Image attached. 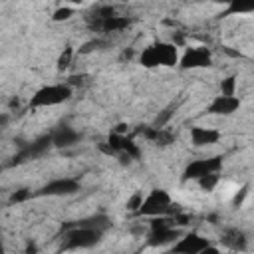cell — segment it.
Returning <instances> with one entry per match:
<instances>
[{
  "label": "cell",
  "mask_w": 254,
  "mask_h": 254,
  "mask_svg": "<svg viewBox=\"0 0 254 254\" xmlns=\"http://www.w3.org/2000/svg\"><path fill=\"white\" fill-rule=\"evenodd\" d=\"M189 135H190V143L194 147H208V145L218 143V139H220V131L218 129L202 127V125H192Z\"/></svg>",
  "instance_id": "cell-15"
},
{
  "label": "cell",
  "mask_w": 254,
  "mask_h": 254,
  "mask_svg": "<svg viewBox=\"0 0 254 254\" xmlns=\"http://www.w3.org/2000/svg\"><path fill=\"white\" fill-rule=\"evenodd\" d=\"M181 238V230L175 224V218L171 216H159L153 218L149 234H147V246L159 248V246H173Z\"/></svg>",
  "instance_id": "cell-3"
},
{
  "label": "cell",
  "mask_w": 254,
  "mask_h": 254,
  "mask_svg": "<svg viewBox=\"0 0 254 254\" xmlns=\"http://www.w3.org/2000/svg\"><path fill=\"white\" fill-rule=\"evenodd\" d=\"M30 196H34L28 189H20V190H16L12 196H10V202H22V200H26V198H30Z\"/></svg>",
  "instance_id": "cell-22"
},
{
  "label": "cell",
  "mask_w": 254,
  "mask_h": 254,
  "mask_svg": "<svg viewBox=\"0 0 254 254\" xmlns=\"http://www.w3.org/2000/svg\"><path fill=\"white\" fill-rule=\"evenodd\" d=\"M179 60H181L179 46H175L173 42H153L139 54V64L149 69L173 67L179 65Z\"/></svg>",
  "instance_id": "cell-2"
},
{
  "label": "cell",
  "mask_w": 254,
  "mask_h": 254,
  "mask_svg": "<svg viewBox=\"0 0 254 254\" xmlns=\"http://www.w3.org/2000/svg\"><path fill=\"white\" fill-rule=\"evenodd\" d=\"M79 189H81V185L77 179L60 177V179L46 183L38 192H34V196H69V194L79 192Z\"/></svg>",
  "instance_id": "cell-9"
},
{
  "label": "cell",
  "mask_w": 254,
  "mask_h": 254,
  "mask_svg": "<svg viewBox=\"0 0 254 254\" xmlns=\"http://www.w3.org/2000/svg\"><path fill=\"white\" fill-rule=\"evenodd\" d=\"M240 109V99L236 95H214L212 101L206 105L208 115H232Z\"/></svg>",
  "instance_id": "cell-12"
},
{
  "label": "cell",
  "mask_w": 254,
  "mask_h": 254,
  "mask_svg": "<svg viewBox=\"0 0 254 254\" xmlns=\"http://www.w3.org/2000/svg\"><path fill=\"white\" fill-rule=\"evenodd\" d=\"M175 206H173V198L167 190L163 189H153L145 194L141 208L137 210L139 216H147V218H159V216H169L173 214Z\"/></svg>",
  "instance_id": "cell-4"
},
{
  "label": "cell",
  "mask_w": 254,
  "mask_h": 254,
  "mask_svg": "<svg viewBox=\"0 0 254 254\" xmlns=\"http://www.w3.org/2000/svg\"><path fill=\"white\" fill-rule=\"evenodd\" d=\"M81 141V133L75 131L73 127L69 125H60L58 129L52 131V143L54 147L58 149H67V147H73Z\"/></svg>",
  "instance_id": "cell-14"
},
{
  "label": "cell",
  "mask_w": 254,
  "mask_h": 254,
  "mask_svg": "<svg viewBox=\"0 0 254 254\" xmlns=\"http://www.w3.org/2000/svg\"><path fill=\"white\" fill-rule=\"evenodd\" d=\"M107 145H109L111 153H117L119 157H123L127 161L129 159H139V155H141L139 145L131 137H127L123 133H111L109 139H107Z\"/></svg>",
  "instance_id": "cell-10"
},
{
  "label": "cell",
  "mask_w": 254,
  "mask_h": 254,
  "mask_svg": "<svg viewBox=\"0 0 254 254\" xmlns=\"http://www.w3.org/2000/svg\"><path fill=\"white\" fill-rule=\"evenodd\" d=\"M222 171V157L214 155V157H202V159H194L190 161L185 171H183V181H200L208 175H218Z\"/></svg>",
  "instance_id": "cell-6"
},
{
  "label": "cell",
  "mask_w": 254,
  "mask_h": 254,
  "mask_svg": "<svg viewBox=\"0 0 254 254\" xmlns=\"http://www.w3.org/2000/svg\"><path fill=\"white\" fill-rule=\"evenodd\" d=\"M220 93L222 95H236V77L228 75L220 81Z\"/></svg>",
  "instance_id": "cell-17"
},
{
  "label": "cell",
  "mask_w": 254,
  "mask_h": 254,
  "mask_svg": "<svg viewBox=\"0 0 254 254\" xmlns=\"http://www.w3.org/2000/svg\"><path fill=\"white\" fill-rule=\"evenodd\" d=\"M218 242L230 250V252H244L248 248V238L244 234V230L236 228V226H226L222 228L220 236H218Z\"/></svg>",
  "instance_id": "cell-11"
},
{
  "label": "cell",
  "mask_w": 254,
  "mask_h": 254,
  "mask_svg": "<svg viewBox=\"0 0 254 254\" xmlns=\"http://www.w3.org/2000/svg\"><path fill=\"white\" fill-rule=\"evenodd\" d=\"M71 16H73V8H71V6H62V8H58V10L54 12V20H56V22L67 20V18H71Z\"/></svg>",
  "instance_id": "cell-20"
},
{
  "label": "cell",
  "mask_w": 254,
  "mask_h": 254,
  "mask_svg": "<svg viewBox=\"0 0 254 254\" xmlns=\"http://www.w3.org/2000/svg\"><path fill=\"white\" fill-rule=\"evenodd\" d=\"M218 183H220V177L218 175H208V177H204V179L198 181V187L200 189H206V190H212V189L218 187Z\"/></svg>",
  "instance_id": "cell-18"
},
{
  "label": "cell",
  "mask_w": 254,
  "mask_h": 254,
  "mask_svg": "<svg viewBox=\"0 0 254 254\" xmlns=\"http://www.w3.org/2000/svg\"><path fill=\"white\" fill-rule=\"evenodd\" d=\"M200 254H220V248H218V246H214V244H210V246H206Z\"/></svg>",
  "instance_id": "cell-23"
},
{
  "label": "cell",
  "mask_w": 254,
  "mask_h": 254,
  "mask_svg": "<svg viewBox=\"0 0 254 254\" xmlns=\"http://www.w3.org/2000/svg\"><path fill=\"white\" fill-rule=\"evenodd\" d=\"M143 198H145V196H143V192H135V194L127 200V208H129V210H133V212H137V210L141 208V204H143Z\"/></svg>",
  "instance_id": "cell-21"
},
{
  "label": "cell",
  "mask_w": 254,
  "mask_h": 254,
  "mask_svg": "<svg viewBox=\"0 0 254 254\" xmlns=\"http://www.w3.org/2000/svg\"><path fill=\"white\" fill-rule=\"evenodd\" d=\"M50 147H54V143H52V133L42 135V137H38L36 141H32V143H28L26 147H22V151H20V153H18V157H16V161L20 163V161L36 159V157L44 155Z\"/></svg>",
  "instance_id": "cell-13"
},
{
  "label": "cell",
  "mask_w": 254,
  "mask_h": 254,
  "mask_svg": "<svg viewBox=\"0 0 254 254\" xmlns=\"http://www.w3.org/2000/svg\"><path fill=\"white\" fill-rule=\"evenodd\" d=\"M212 64V54L206 46H190L181 54L179 67L181 69H200Z\"/></svg>",
  "instance_id": "cell-8"
},
{
  "label": "cell",
  "mask_w": 254,
  "mask_h": 254,
  "mask_svg": "<svg viewBox=\"0 0 254 254\" xmlns=\"http://www.w3.org/2000/svg\"><path fill=\"white\" fill-rule=\"evenodd\" d=\"M71 87L67 83H50V85H42L40 89L34 91V95L30 97V107H56L65 103L71 97Z\"/></svg>",
  "instance_id": "cell-5"
},
{
  "label": "cell",
  "mask_w": 254,
  "mask_h": 254,
  "mask_svg": "<svg viewBox=\"0 0 254 254\" xmlns=\"http://www.w3.org/2000/svg\"><path fill=\"white\" fill-rule=\"evenodd\" d=\"M252 12H254V2L234 0L228 4V14H232V16H242V14H252Z\"/></svg>",
  "instance_id": "cell-16"
},
{
  "label": "cell",
  "mask_w": 254,
  "mask_h": 254,
  "mask_svg": "<svg viewBox=\"0 0 254 254\" xmlns=\"http://www.w3.org/2000/svg\"><path fill=\"white\" fill-rule=\"evenodd\" d=\"M206 246H210V240L192 230V232L181 234V238L167 250V254H200Z\"/></svg>",
  "instance_id": "cell-7"
},
{
  "label": "cell",
  "mask_w": 254,
  "mask_h": 254,
  "mask_svg": "<svg viewBox=\"0 0 254 254\" xmlns=\"http://www.w3.org/2000/svg\"><path fill=\"white\" fill-rule=\"evenodd\" d=\"M103 232L97 230L95 226H89L85 224L83 220L67 226L64 230V236H62V244H60V250H87V248H93L99 240H101Z\"/></svg>",
  "instance_id": "cell-1"
},
{
  "label": "cell",
  "mask_w": 254,
  "mask_h": 254,
  "mask_svg": "<svg viewBox=\"0 0 254 254\" xmlns=\"http://www.w3.org/2000/svg\"><path fill=\"white\" fill-rule=\"evenodd\" d=\"M71 58H73V50L67 46L64 52H62V56H60V60H58V69H65L69 64H71Z\"/></svg>",
  "instance_id": "cell-19"
}]
</instances>
